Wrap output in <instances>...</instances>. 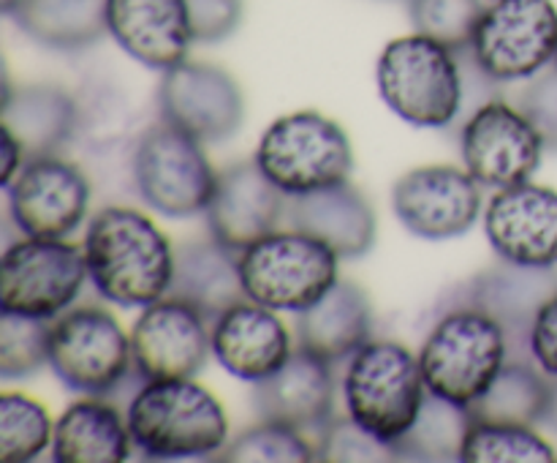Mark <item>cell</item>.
I'll use <instances>...</instances> for the list:
<instances>
[{"mask_svg":"<svg viewBox=\"0 0 557 463\" xmlns=\"http://www.w3.org/2000/svg\"><path fill=\"white\" fill-rule=\"evenodd\" d=\"M87 278L103 300L123 308H147L169 294L174 248L166 234L134 207L109 205L85 232Z\"/></svg>","mask_w":557,"mask_h":463,"instance_id":"obj_1","label":"cell"},{"mask_svg":"<svg viewBox=\"0 0 557 463\" xmlns=\"http://www.w3.org/2000/svg\"><path fill=\"white\" fill-rule=\"evenodd\" d=\"M125 419L147 461L218 458L228 444L223 403L194 379L141 381Z\"/></svg>","mask_w":557,"mask_h":463,"instance_id":"obj_2","label":"cell"},{"mask_svg":"<svg viewBox=\"0 0 557 463\" xmlns=\"http://www.w3.org/2000/svg\"><path fill=\"white\" fill-rule=\"evenodd\" d=\"M375 82L386 107L417 129H449L460 120L466 85L455 49L413 33L381 52Z\"/></svg>","mask_w":557,"mask_h":463,"instance_id":"obj_3","label":"cell"},{"mask_svg":"<svg viewBox=\"0 0 557 463\" xmlns=\"http://www.w3.org/2000/svg\"><path fill=\"white\" fill-rule=\"evenodd\" d=\"M428 392L468 409L509 363L504 325L471 305H451L419 352Z\"/></svg>","mask_w":557,"mask_h":463,"instance_id":"obj_4","label":"cell"},{"mask_svg":"<svg viewBox=\"0 0 557 463\" xmlns=\"http://www.w3.org/2000/svg\"><path fill=\"white\" fill-rule=\"evenodd\" d=\"M348 417L386 444L400 441L428 398L419 354L400 341L370 338L351 357L343 379Z\"/></svg>","mask_w":557,"mask_h":463,"instance_id":"obj_5","label":"cell"},{"mask_svg":"<svg viewBox=\"0 0 557 463\" xmlns=\"http://www.w3.org/2000/svg\"><path fill=\"white\" fill-rule=\"evenodd\" d=\"M253 158L286 196L313 194L346 183L354 169L346 131L313 109L283 114L267 125Z\"/></svg>","mask_w":557,"mask_h":463,"instance_id":"obj_6","label":"cell"},{"mask_svg":"<svg viewBox=\"0 0 557 463\" xmlns=\"http://www.w3.org/2000/svg\"><path fill=\"white\" fill-rule=\"evenodd\" d=\"M341 256L308 232H270L239 251V278L248 300L272 310L310 308L337 283Z\"/></svg>","mask_w":557,"mask_h":463,"instance_id":"obj_7","label":"cell"},{"mask_svg":"<svg viewBox=\"0 0 557 463\" xmlns=\"http://www.w3.org/2000/svg\"><path fill=\"white\" fill-rule=\"evenodd\" d=\"M49 368L82 395H112L134 370L131 336L98 305L63 310L49 325Z\"/></svg>","mask_w":557,"mask_h":463,"instance_id":"obj_8","label":"cell"},{"mask_svg":"<svg viewBox=\"0 0 557 463\" xmlns=\"http://www.w3.org/2000/svg\"><path fill=\"white\" fill-rule=\"evenodd\" d=\"M131 174L145 205L166 218H194L207 212L218 183V172L201 142L166 120L150 125L136 139Z\"/></svg>","mask_w":557,"mask_h":463,"instance_id":"obj_9","label":"cell"},{"mask_svg":"<svg viewBox=\"0 0 557 463\" xmlns=\"http://www.w3.org/2000/svg\"><path fill=\"white\" fill-rule=\"evenodd\" d=\"M85 278V248L69 240L22 237L0 261V310L54 319L79 297Z\"/></svg>","mask_w":557,"mask_h":463,"instance_id":"obj_10","label":"cell"},{"mask_svg":"<svg viewBox=\"0 0 557 463\" xmlns=\"http://www.w3.org/2000/svg\"><path fill=\"white\" fill-rule=\"evenodd\" d=\"M476 63L500 85H517L547 65L557 52L553 0H493L473 33Z\"/></svg>","mask_w":557,"mask_h":463,"instance_id":"obj_11","label":"cell"},{"mask_svg":"<svg viewBox=\"0 0 557 463\" xmlns=\"http://www.w3.org/2000/svg\"><path fill=\"white\" fill-rule=\"evenodd\" d=\"M544 150L536 125L504 98L487 101L460 125L462 163L484 188L528 183Z\"/></svg>","mask_w":557,"mask_h":463,"instance_id":"obj_12","label":"cell"},{"mask_svg":"<svg viewBox=\"0 0 557 463\" xmlns=\"http://www.w3.org/2000/svg\"><path fill=\"white\" fill-rule=\"evenodd\" d=\"M9 212L25 237L69 240L90 210V180L76 163L49 156L27 158L5 185Z\"/></svg>","mask_w":557,"mask_h":463,"instance_id":"obj_13","label":"cell"},{"mask_svg":"<svg viewBox=\"0 0 557 463\" xmlns=\"http://www.w3.org/2000/svg\"><path fill=\"white\" fill-rule=\"evenodd\" d=\"M158 109L169 125L201 145H212L237 134L245 118V96L237 80L221 65L183 60L163 71Z\"/></svg>","mask_w":557,"mask_h":463,"instance_id":"obj_14","label":"cell"},{"mask_svg":"<svg viewBox=\"0 0 557 463\" xmlns=\"http://www.w3.org/2000/svg\"><path fill=\"white\" fill-rule=\"evenodd\" d=\"M482 188L468 169L430 163L403 174L392 207L403 227L422 240H451L471 232L482 216Z\"/></svg>","mask_w":557,"mask_h":463,"instance_id":"obj_15","label":"cell"},{"mask_svg":"<svg viewBox=\"0 0 557 463\" xmlns=\"http://www.w3.org/2000/svg\"><path fill=\"white\" fill-rule=\"evenodd\" d=\"M212 352L207 319L188 303L163 297L147 305L131 330L134 370L141 381L194 379Z\"/></svg>","mask_w":557,"mask_h":463,"instance_id":"obj_16","label":"cell"},{"mask_svg":"<svg viewBox=\"0 0 557 463\" xmlns=\"http://www.w3.org/2000/svg\"><path fill=\"white\" fill-rule=\"evenodd\" d=\"M555 294V267H528L500 259L460 287V300L455 305H471L498 319L509 338V360H533V321Z\"/></svg>","mask_w":557,"mask_h":463,"instance_id":"obj_17","label":"cell"},{"mask_svg":"<svg viewBox=\"0 0 557 463\" xmlns=\"http://www.w3.org/2000/svg\"><path fill=\"white\" fill-rule=\"evenodd\" d=\"M484 234L500 259L528 267H555L557 191L531 180L498 188L484 210Z\"/></svg>","mask_w":557,"mask_h":463,"instance_id":"obj_18","label":"cell"},{"mask_svg":"<svg viewBox=\"0 0 557 463\" xmlns=\"http://www.w3.org/2000/svg\"><path fill=\"white\" fill-rule=\"evenodd\" d=\"M288 196L253 161L228 163L218 172L215 191L207 205L210 234L232 251H245L256 240L275 232L286 216Z\"/></svg>","mask_w":557,"mask_h":463,"instance_id":"obj_19","label":"cell"},{"mask_svg":"<svg viewBox=\"0 0 557 463\" xmlns=\"http://www.w3.org/2000/svg\"><path fill=\"white\" fill-rule=\"evenodd\" d=\"M256 414L267 423L292 425L302 430L326 428L335 417V374L332 363L315 357L308 349H294L292 357L272 376L256 381L250 392Z\"/></svg>","mask_w":557,"mask_h":463,"instance_id":"obj_20","label":"cell"},{"mask_svg":"<svg viewBox=\"0 0 557 463\" xmlns=\"http://www.w3.org/2000/svg\"><path fill=\"white\" fill-rule=\"evenodd\" d=\"M212 354L234 379L256 381L275 374L292 357V336L283 319L267 305L243 300L223 310L210 327Z\"/></svg>","mask_w":557,"mask_h":463,"instance_id":"obj_21","label":"cell"},{"mask_svg":"<svg viewBox=\"0 0 557 463\" xmlns=\"http://www.w3.org/2000/svg\"><path fill=\"white\" fill-rule=\"evenodd\" d=\"M107 27L125 54L156 71L188 60L194 44L185 0H107Z\"/></svg>","mask_w":557,"mask_h":463,"instance_id":"obj_22","label":"cell"},{"mask_svg":"<svg viewBox=\"0 0 557 463\" xmlns=\"http://www.w3.org/2000/svg\"><path fill=\"white\" fill-rule=\"evenodd\" d=\"M286 218L292 229L324 240L341 259H359L375 245L373 205L348 180L313 194L288 196Z\"/></svg>","mask_w":557,"mask_h":463,"instance_id":"obj_23","label":"cell"},{"mask_svg":"<svg viewBox=\"0 0 557 463\" xmlns=\"http://www.w3.org/2000/svg\"><path fill=\"white\" fill-rule=\"evenodd\" d=\"M237 251L226 248L215 237L185 240L174 248V276L166 297L183 300L199 310L207 321H215L223 310L248 300L239 278Z\"/></svg>","mask_w":557,"mask_h":463,"instance_id":"obj_24","label":"cell"},{"mask_svg":"<svg viewBox=\"0 0 557 463\" xmlns=\"http://www.w3.org/2000/svg\"><path fill=\"white\" fill-rule=\"evenodd\" d=\"M373 336V305L359 283L337 278L335 287L297 314L299 346L326 363L354 357Z\"/></svg>","mask_w":557,"mask_h":463,"instance_id":"obj_25","label":"cell"},{"mask_svg":"<svg viewBox=\"0 0 557 463\" xmlns=\"http://www.w3.org/2000/svg\"><path fill=\"white\" fill-rule=\"evenodd\" d=\"M0 123L3 131L16 136L25 158L49 156L74 139L79 129V103L65 87L52 82L22 85L16 90L5 82Z\"/></svg>","mask_w":557,"mask_h":463,"instance_id":"obj_26","label":"cell"},{"mask_svg":"<svg viewBox=\"0 0 557 463\" xmlns=\"http://www.w3.org/2000/svg\"><path fill=\"white\" fill-rule=\"evenodd\" d=\"M131 447L128 419L101 395L69 403L54 423L52 458L58 463H125Z\"/></svg>","mask_w":557,"mask_h":463,"instance_id":"obj_27","label":"cell"},{"mask_svg":"<svg viewBox=\"0 0 557 463\" xmlns=\"http://www.w3.org/2000/svg\"><path fill=\"white\" fill-rule=\"evenodd\" d=\"M14 22L30 41L58 52H82L109 33L107 0H22Z\"/></svg>","mask_w":557,"mask_h":463,"instance_id":"obj_28","label":"cell"},{"mask_svg":"<svg viewBox=\"0 0 557 463\" xmlns=\"http://www.w3.org/2000/svg\"><path fill=\"white\" fill-rule=\"evenodd\" d=\"M553 390V376L533 360H509L493 385L468 406V417L482 423L542 425Z\"/></svg>","mask_w":557,"mask_h":463,"instance_id":"obj_29","label":"cell"},{"mask_svg":"<svg viewBox=\"0 0 557 463\" xmlns=\"http://www.w3.org/2000/svg\"><path fill=\"white\" fill-rule=\"evenodd\" d=\"M468 425V409L428 392L413 428L395 441L397 461H460Z\"/></svg>","mask_w":557,"mask_h":463,"instance_id":"obj_30","label":"cell"},{"mask_svg":"<svg viewBox=\"0 0 557 463\" xmlns=\"http://www.w3.org/2000/svg\"><path fill=\"white\" fill-rule=\"evenodd\" d=\"M555 450L533 425L471 419L460 447L462 463H553Z\"/></svg>","mask_w":557,"mask_h":463,"instance_id":"obj_31","label":"cell"},{"mask_svg":"<svg viewBox=\"0 0 557 463\" xmlns=\"http://www.w3.org/2000/svg\"><path fill=\"white\" fill-rule=\"evenodd\" d=\"M54 423L47 406L25 392L0 395V455L3 461H36L44 450H52Z\"/></svg>","mask_w":557,"mask_h":463,"instance_id":"obj_32","label":"cell"},{"mask_svg":"<svg viewBox=\"0 0 557 463\" xmlns=\"http://www.w3.org/2000/svg\"><path fill=\"white\" fill-rule=\"evenodd\" d=\"M218 461L226 463H310L319 461V450L313 441L302 434V430L292 428V425L267 423L261 419L253 428L243 430L232 444L223 447Z\"/></svg>","mask_w":557,"mask_h":463,"instance_id":"obj_33","label":"cell"},{"mask_svg":"<svg viewBox=\"0 0 557 463\" xmlns=\"http://www.w3.org/2000/svg\"><path fill=\"white\" fill-rule=\"evenodd\" d=\"M484 11L487 0H408L413 31L449 49L471 47Z\"/></svg>","mask_w":557,"mask_h":463,"instance_id":"obj_34","label":"cell"},{"mask_svg":"<svg viewBox=\"0 0 557 463\" xmlns=\"http://www.w3.org/2000/svg\"><path fill=\"white\" fill-rule=\"evenodd\" d=\"M49 319L3 314L0 319V376L25 379L49 365Z\"/></svg>","mask_w":557,"mask_h":463,"instance_id":"obj_35","label":"cell"},{"mask_svg":"<svg viewBox=\"0 0 557 463\" xmlns=\"http://www.w3.org/2000/svg\"><path fill=\"white\" fill-rule=\"evenodd\" d=\"M315 450H319V461L330 463L397 461L395 444L381 441L379 436L364 430L362 425L351 417H332L330 423H326V428L321 430L319 441H315Z\"/></svg>","mask_w":557,"mask_h":463,"instance_id":"obj_36","label":"cell"},{"mask_svg":"<svg viewBox=\"0 0 557 463\" xmlns=\"http://www.w3.org/2000/svg\"><path fill=\"white\" fill-rule=\"evenodd\" d=\"M515 107L536 125L544 147L557 153V65H547L536 76L522 82Z\"/></svg>","mask_w":557,"mask_h":463,"instance_id":"obj_37","label":"cell"},{"mask_svg":"<svg viewBox=\"0 0 557 463\" xmlns=\"http://www.w3.org/2000/svg\"><path fill=\"white\" fill-rule=\"evenodd\" d=\"M196 44H218L243 22V0H185Z\"/></svg>","mask_w":557,"mask_h":463,"instance_id":"obj_38","label":"cell"},{"mask_svg":"<svg viewBox=\"0 0 557 463\" xmlns=\"http://www.w3.org/2000/svg\"><path fill=\"white\" fill-rule=\"evenodd\" d=\"M531 354L533 363H536L544 374L557 376V294L544 303L536 321H533Z\"/></svg>","mask_w":557,"mask_h":463,"instance_id":"obj_39","label":"cell"},{"mask_svg":"<svg viewBox=\"0 0 557 463\" xmlns=\"http://www.w3.org/2000/svg\"><path fill=\"white\" fill-rule=\"evenodd\" d=\"M25 150H22V145L16 142L14 134H9V131H3V174H0V183L11 185V180L20 174L22 163H25Z\"/></svg>","mask_w":557,"mask_h":463,"instance_id":"obj_40","label":"cell"},{"mask_svg":"<svg viewBox=\"0 0 557 463\" xmlns=\"http://www.w3.org/2000/svg\"><path fill=\"white\" fill-rule=\"evenodd\" d=\"M542 425L557 434V376H553V390H549V403H547V412H544L542 417Z\"/></svg>","mask_w":557,"mask_h":463,"instance_id":"obj_41","label":"cell"},{"mask_svg":"<svg viewBox=\"0 0 557 463\" xmlns=\"http://www.w3.org/2000/svg\"><path fill=\"white\" fill-rule=\"evenodd\" d=\"M20 3L22 0H0V5H3V14H9V16H14V11L20 9Z\"/></svg>","mask_w":557,"mask_h":463,"instance_id":"obj_42","label":"cell"},{"mask_svg":"<svg viewBox=\"0 0 557 463\" xmlns=\"http://www.w3.org/2000/svg\"><path fill=\"white\" fill-rule=\"evenodd\" d=\"M555 65H557V52H555Z\"/></svg>","mask_w":557,"mask_h":463,"instance_id":"obj_43","label":"cell"}]
</instances>
